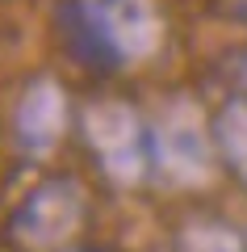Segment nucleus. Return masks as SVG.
I'll return each mask as SVG.
<instances>
[{"instance_id": "3", "label": "nucleus", "mask_w": 247, "mask_h": 252, "mask_svg": "<svg viewBox=\"0 0 247 252\" xmlns=\"http://www.w3.org/2000/svg\"><path fill=\"white\" fill-rule=\"evenodd\" d=\"M80 130L92 152V164L113 185H138L142 177H151V126L130 101H88L80 114Z\"/></svg>"}, {"instance_id": "1", "label": "nucleus", "mask_w": 247, "mask_h": 252, "mask_svg": "<svg viewBox=\"0 0 247 252\" xmlns=\"http://www.w3.org/2000/svg\"><path fill=\"white\" fill-rule=\"evenodd\" d=\"M59 38L88 72H122L159 46V13L151 0H59Z\"/></svg>"}, {"instance_id": "6", "label": "nucleus", "mask_w": 247, "mask_h": 252, "mask_svg": "<svg viewBox=\"0 0 247 252\" xmlns=\"http://www.w3.org/2000/svg\"><path fill=\"white\" fill-rule=\"evenodd\" d=\"M210 130H214L218 160L247 185V97H230L226 105L214 114Z\"/></svg>"}, {"instance_id": "4", "label": "nucleus", "mask_w": 247, "mask_h": 252, "mask_svg": "<svg viewBox=\"0 0 247 252\" xmlns=\"http://www.w3.org/2000/svg\"><path fill=\"white\" fill-rule=\"evenodd\" d=\"M214 156H218L214 130H205V122L189 105H172L151 126V177L176 189H193L210 181Z\"/></svg>"}, {"instance_id": "10", "label": "nucleus", "mask_w": 247, "mask_h": 252, "mask_svg": "<svg viewBox=\"0 0 247 252\" xmlns=\"http://www.w3.org/2000/svg\"><path fill=\"white\" fill-rule=\"evenodd\" d=\"M243 84H247V55H243Z\"/></svg>"}, {"instance_id": "5", "label": "nucleus", "mask_w": 247, "mask_h": 252, "mask_svg": "<svg viewBox=\"0 0 247 252\" xmlns=\"http://www.w3.org/2000/svg\"><path fill=\"white\" fill-rule=\"evenodd\" d=\"M71 101L55 76H34L13 105V143L21 156H51L67 135Z\"/></svg>"}, {"instance_id": "9", "label": "nucleus", "mask_w": 247, "mask_h": 252, "mask_svg": "<svg viewBox=\"0 0 247 252\" xmlns=\"http://www.w3.org/2000/svg\"><path fill=\"white\" fill-rule=\"evenodd\" d=\"M63 252H97V248H63Z\"/></svg>"}, {"instance_id": "8", "label": "nucleus", "mask_w": 247, "mask_h": 252, "mask_svg": "<svg viewBox=\"0 0 247 252\" xmlns=\"http://www.w3.org/2000/svg\"><path fill=\"white\" fill-rule=\"evenodd\" d=\"M226 4H230L235 13H247V0H226Z\"/></svg>"}, {"instance_id": "7", "label": "nucleus", "mask_w": 247, "mask_h": 252, "mask_svg": "<svg viewBox=\"0 0 247 252\" xmlns=\"http://www.w3.org/2000/svg\"><path fill=\"white\" fill-rule=\"evenodd\" d=\"M176 252H247V240L218 219H193L176 231Z\"/></svg>"}, {"instance_id": "2", "label": "nucleus", "mask_w": 247, "mask_h": 252, "mask_svg": "<svg viewBox=\"0 0 247 252\" xmlns=\"http://www.w3.org/2000/svg\"><path fill=\"white\" fill-rule=\"evenodd\" d=\"M88 219V193L76 177H46L9 210L4 235L17 252H63Z\"/></svg>"}]
</instances>
